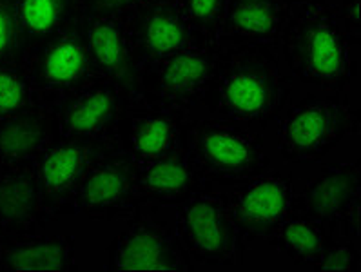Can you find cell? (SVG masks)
Wrapping results in <instances>:
<instances>
[{
	"label": "cell",
	"mask_w": 361,
	"mask_h": 272,
	"mask_svg": "<svg viewBox=\"0 0 361 272\" xmlns=\"http://www.w3.org/2000/svg\"><path fill=\"white\" fill-rule=\"evenodd\" d=\"M293 94L276 46L220 44L213 80L200 106L209 116L264 131Z\"/></svg>",
	"instance_id": "6da1fadb"
},
{
	"label": "cell",
	"mask_w": 361,
	"mask_h": 272,
	"mask_svg": "<svg viewBox=\"0 0 361 272\" xmlns=\"http://www.w3.org/2000/svg\"><path fill=\"white\" fill-rule=\"evenodd\" d=\"M353 40L327 0L294 2L278 40L289 77L323 93H345L357 77Z\"/></svg>",
	"instance_id": "7a4b0ae2"
},
{
	"label": "cell",
	"mask_w": 361,
	"mask_h": 272,
	"mask_svg": "<svg viewBox=\"0 0 361 272\" xmlns=\"http://www.w3.org/2000/svg\"><path fill=\"white\" fill-rule=\"evenodd\" d=\"M185 153L207 187H234L255 178L271 163L262 131L231 120H189Z\"/></svg>",
	"instance_id": "3957f363"
},
{
	"label": "cell",
	"mask_w": 361,
	"mask_h": 272,
	"mask_svg": "<svg viewBox=\"0 0 361 272\" xmlns=\"http://www.w3.org/2000/svg\"><path fill=\"white\" fill-rule=\"evenodd\" d=\"M276 147L290 163H314L350 132L360 131V111L345 93H307L289 98L272 120Z\"/></svg>",
	"instance_id": "277c9868"
},
{
	"label": "cell",
	"mask_w": 361,
	"mask_h": 272,
	"mask_svg": "<svg viewBox=\"0 0 361 272\" xmlns=\"http://www.w3.org/2000/svg\"><path fill=\"white\" fill-rule=\"evenodd\" d=\"M22 69L33 104L56 113L59 107L93 77L85 47L82 15L24 53Z\"/></svg>",
	"instance_id": "5b68a950"
},
{
	"label": "cell",
	"mask_w": 361,
	"mask_h": 272,
	"mask_svg": "<svg viewBox=\"0 0 361 272\" xmlns=\"http://www.w3.org/2000/svg\"><path fill=\"white\" fill-rule=\"evenodd\" d=\"M174 233L191 264L240 265L247 243L231 214L226 192L204 187L174 207Z\"/></svg>",
	"instance_id": "8992f818"
},
{
	"label": "cell",
	"mask_w": 361,
	"mask_h": 272,
	"mask_svg": "<svg viewBox=\"0 0 361 272\" xmlns=\"http://www.w3.org/2000/svg\"><path fill=\"white\" fill-rule=\"evenodd\" d=\"M218 44L192 37L182 49L138 71L136 94L192 113L213 80Z\"/></svg>",
	"instance_id": "52a82bcc"
},
{
	"label": "cell",
	"mask_w": 361,
	"mask_h": 272,
	"mask_svg": "<svg viewBox=\"0 0 361 272\" xmlns=\"http://www.w3.org/2000/svg\"><path fill=\"white\" fill-rule=\"evenodd\" d=\"M360 162L323 163L318 175L296 189L294 211L360 247Z\"/></svg>",
	"instance_id": "ba28073f"
},
{
	"label": "cell",
	"mask_w": 361,
	"mask_h": 272,
	"mask_svg": "<svg viewBox=\"0 0 361 272\" xmlns=\"http://www.w3.org/2000/svg\"><path fill=\"white\" fill-rule=\"evenodd\" d=\"M161 209H140L131 225L113 240L107 271L111 272H188L192 264L183 252L171 221Z\"/></svg>",
	"instance_id": "9c48e42d"
},
{
	"label": "cell",
	"mask_w": 361,
	"mask_h": 272,
	"mask_svg": "<svg viewBox=\"0 0 361 272\" xmlns=\"http://www.w3.org/2000/svg\"><path fill=\"white\" fill-rule=\"evenodd\" d=\"M233 220L243 242L269 240L294 213L296 183L290 171L265 169L226 192Z\"/></svg>",
	"instance_id": "30bf717a"
},
{
	"label": "cell",
	"mask_w": 361,
	"mask_h": 272,
	"mask_svg": "<svg viewBox=\"0 0 361 272\" xmlns=\"http://www.w3.org/2000/svg\"><path fill=\"white\" fill-rule=\"evenodd\" d=\"M191 113L133 94L118 123V145L136 166L154 162L185 147Z\"/></svg>",
	"instance_id": "8fae6325"
},
{
	"label": "cell",
	"mask_w": 361,
	"mask_h": 272,
	"mask_svg": "<svg viewBox=\"0 0 361 272\" xmlns=\"http://www.w3.org/2000/svg\"><path fill=\"white\" fill-rule=\"evenodd\" d=\"M131 97L113 82L93 75L55 113L59 138L120 147L118 123Z\"/></svg>",
	"instance_id": "7c38bea8"
},
{
	"label": "cell",
	"mask_w": 361,
	"mask_h": 272,
	"mask_svg": "<svg viewBox=\"0 0 361 272\" xmlns=\"http://www.w3.org/2000/svg\"><path fill=\"white\" fill-rule=\"evenodd\" d=\"M116 147L56 138L37 158L35 169L46 211L53 220L78 213V189L91 163Z\"/></svg>",
	"instance_id": "4fadbf2b"
},
{
	"label": "cell",
	"mask_w": 361,
	"mask_h": 272,
	"mask_svg": "<svg viewBox=\"0 0 361 272\" xmlns=\"http://www.w3.org/2000/svg\"><path fill=\"white\" fill-rule=\"evenodd\" d=\"M136 163L120 147L90 166L78 189V213L90 220H131L140 207L135 198Z\"/></svg>",
	"instance_id": "5bb4252c"
},
{
	"label": "cell",
	"mask_w": 361,
	"mask_h": 272,
	"mask_svg": "<svg viewBox=\"0 0 361 272\" xmlns=\"http://www.w3.org/2000/svg\"><path fill=\"white\" fill-rule=\"evenodd\" d=\"M131 15L84 9L82 27L91 73L113 82L126 93L136 94L138 66L133 51Z\"/></svg>",
	"instance_id": "9a60e30c"
},
{
	"label": "cell",
	"mask_w": 361,
	"mask_h": 272,
	"mask_svg": "<svg viewBox=\"0 0 361 272\" xmlns=\"http://www.w3.org/2000/svg\"><path fill=\"white\" fill-rule=\"evenodd\" d=\"M192 37L174 0H157L131 15V40L138 71L182 49Z\"/></svg>",
	"instance_id": "2e32d148"
},
{
	"label": "cell",
	"mask_w": 361,
	"mask_h": 272,
	"mask_svg": "<svg viewBox=\"0 0 361 272\" xmlns=\"http://www.w3.org/2000/svg\"><path fill=\"white\" fill-rule=\"evenodd\" d=\"M51 220L44 207L35 163L0 167V240L42 233Z\"/></svg>",
	"instance_id": "e0dca14e"
},
{
	"label": "cell",
	"mask_w": 361,
	"mask_h": 272,
	"mask_svg": "<svg viewBox=\"0 0 361 272\" xmlns=\"http://www.w3.org/2000/svg\"><path fill=\"white\" fill-rule=\"evenodd\" d=\"M207 187L196 175L185 147L154 162L136 166L135 198L140 209H174Z\"/></svg>",
	"instance_id": "ac0fdd59"
},
{
	"label": "cell",
	"mask_w": 361,
	"mask_h": 272,
	"mask_svg": "<svg viewBox=\"0 0 361 272\" xmlns=\"http://www.w3.org/2000/svg\"><path fill=\"white\" fill-rule=\"evenodd\" d=\"M0 268L6 272H68L77 268L71 234H18L0 240Z\"/></svg>",
	"instance_id": "d6986e66"
},
{
	"label": "cell",
	"mask_w": 361,
	"mask_h": 272,
	"mask_svg": "<svg viewBox=\"0 0 361 272\" xmlns=\"http://www.w3.org/2000/svg\"><path fill=\"white\" fill-rule=\"evenodd\" d=\"M285 0H227L220 44H267L276 46L289 15Z\"/></svg>",
	"instance_id": "ffe728a7"
},
{
	"label": "cell",
	"mask_w": 361,
	"mask_h": 272,
	"mask_svg": "<svg viewBox=\"0 0 361 272\" xmlns=\"http://www.w3.org/2000/svg\"><path fill=\"white\" fill-rule=\"evenodd\" d=\"M56 138L55 113L33 104L0 122V167L31 166Z\"/></svg>",
	"instance_id": "44dd1931"
},
{
	"label": "cell",
	"mask_w": 361,
	"mask_h": 272,
	"mask_svg": "<svg viewBox=\"0 0 361 272\" xmlns=\"http://www.w3.org/2000/svg\"><path fill=\"white\" fill-rule=\"evenodd\" d=\"M24 53L84 13V0H13Z\"/></svg>",
	"instance_id": "7402d4cb"
},
{
	"label": "cell",
	"mask_w": 361,
	"mask_h": 272,
	"mask_svg": "<svg viewBox=\"0 0 361 272\" xmlns=\"http://www.w3.org/2000/svg\"><path fill=\"white\" fill-rule=\"evenodd\" d=\"M331 238L332 234L318 220L294 211L269 243L294 264L314 265Z\"/></svg>",
	"instance_id": "603a6c76"
},
{
	"label": "cell",
	"mask_w": 361,
	"mask_h": 272,
	"mask_svg": "<svg viewBox=\"0 0 361 272\" xmlns=\"http://www.w3.org/2000/svg\"><path fill=\"white\" fill-rule=\"evenodd\" d=\"M174 2L195 37L218 44L227 0H174Z\"/></svg>",
	"instance_id": "cb8c5ba5"
},
{
	"label": "cell",
	"mask_w": 361,
	"mask_h": 272,
	"mask_svg": "<svg viewBox=\"0 0 361 272\" xmlns=\"http://www.w3.org/2000/svg\"><path fill=\"white\" fill-rule=\"evenodd\" d=\"M31 106L30 80L22 66H0V122Z\"/></svg>",
	"instance_id": "d4e9b609"
},
{
	"label": "cell",
	"mask_w": 361,
	"mask_h": 272,
	"mask_svg": "<svg viewBox=\"0 0 361 272\" xmlns=\"http://www.w3.org/2000/svg\"><path fill=\"white\" fill-rule=\"evenodd\" d=\"M24 47L18 37L13 0H0V66H22Z\"/></svg>",
	"instance_id": "484cf974"
},
{
	"label": "cell",
	"mask_w": 361,
	"mask_h": 272,
	"mask_svg": "<svg viewBox=\"0 0 361 272\" xmlns=\"http://www.w3.org/2000/svg\"><path fill=\"white\" fill-rule=\"evenodd\" d=\"M312 267L314 271H360V247L348 240L332 236Z\"/></svg>",
	"instance_id": "4316f807"
},
{
	"label": "cell",
	"mask_w": 361,
	"mask_h": 272,
	"mask_svg": "<svg viewBox=\"0 0 361 272\" xmlns=\"http://www.w3.org/2000/svg\"><path fill=\"white\" fill-rule=\"evenodd\" d=\"M334 11L348 39L353 40L354 46H357L361 42L360 0H341V4L334 6Z\"/></svg>",
	"instance_id": "83f0119b"
},
{
	"label": "cell",
	"mask_w": 361,
	"mask_h": 272,
	"mask_svg": "<svg viewBox=\"0 0 361 272\" xmlns=\"http://www.w3.org/2000/svg\"><path fill=\"white\" fill-rule=\"evenodd\" d=\"M157 0H84V9L94 11H118V13H135Z\"/></svg>",
	"instance_id": "f1b7e54d"
},
{
	"label": "cell",
	"mask_w": 361,
	"mask_h": 272,
	"mask_svg": "<svg viewBox=\"0 0 361 272\" xmlns=\"http://www.w3.org/2000/svg\"><path fill=\"white\" fill-rule=\"evenodd\" d=\"M285 2H289V4H294V2H303V0H285Z\"/></svg>",
	"instance_id": "f546056e"
}]
</instances>
